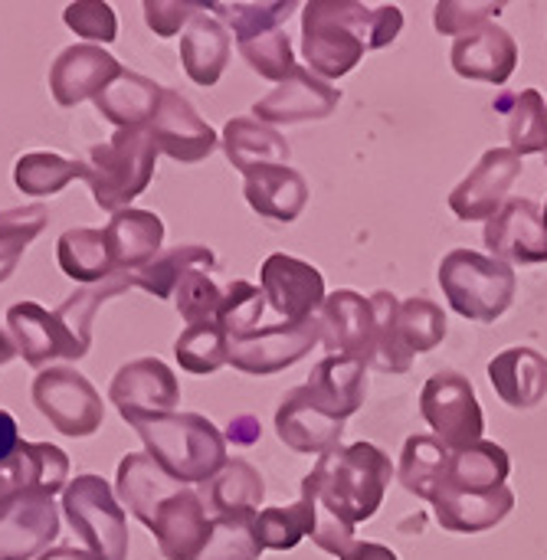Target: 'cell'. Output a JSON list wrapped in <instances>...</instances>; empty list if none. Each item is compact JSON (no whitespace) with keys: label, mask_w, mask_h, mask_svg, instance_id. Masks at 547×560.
<instances>
[{"label":"cell","mask_w":547,"mask_h":560,"mask_svg":"<svg viewBox=\"0 0 547 560\" xmlns=\"http://www.w3.org/2000/svg\"><path fill=\"white\" fill-rule=\"evenodd\" d=\"M391 476L394 466L384 450H377L374 443H351L318 456L302 486L315 495L322 512L348 528H358L381 512Z\"/></svg>","instance_id":"cell-1"},{"label":"cell","mask_w":547,"mask_h":560,"mask_svg":"<svg viewBox=\"0 0 547 560\" xmlns=\"http://www.w3.org/2000/svg\"><path fill=\"white\" fill-rule=\"evenodd\" d=\"M148 456L181 486H207L230 459L223 433L200 413H148L128 417Z\"/></svg>","instance_id":"cell-2"},{"label":"cell","mask_w":547,"mask_h":560,"mask_svg":"<svg viewBox=\"0 0 547 560\" xmlns=\"http://www.w3.org/2000/svg\"><path fill=\"white\" fill-rule=\"evenodd\" d=\"M374 10L354 0H312L302 13V56L318 79L348 75L371 49Z\"/></svg>","instance_id":"cell-3"},{"label":"cell","mask_w":547,"mask_h":560,"mask_svg":"<svg viewBox=\"0 0 547 560\" xmlns=\"http://www.w3.org/2000/svg\"><path fill=\"white\" fill-rule=\"evenodd\" d=\"M158 148L148 128H118L105 144H95L85 158V184L95 207L112 217L128 210V203L151 184Z\"/></svg>","instance_id":"cell-4"},{"label":"cell","mask_w":547,"mask_h":560,"mask_svg":"<svg viewBox=\"0 0 547 560\" xmlns=\"http://www.w3.org/2000/svg\"><path fill=\"white\" fill-rule=\"evenodd\" d=\"M440 289L456 315L492 325L512 308L519 276L502 259L476 249H450L440 262Z\"/></svg>","instance_id":"cell-5"},{"label":"cell","mask_w":547,"mask_h":560,"mask_svg":"<svg viewBox=\"0 0 547 560\" xmlns=\"http://www.w3.org/2000/svg\"><path fill=\"white\" fill-rule=\"evenodd\" d=\"M62 512L92 560L128 558V518L102 476H75L62 492Z\"/></svg>","instance_id":"cell-6"},{"label":"cell","mask_w":547,"mask_h":560,"mask_svg":"<svg viewBox=\"0 0 547 560\" xmlns=\"http://www.w3.org/2000/svg\"><path fill=\"white\" fill-rule=\"evenodd\" d=\"M420 413L446 450H466L482 443L486 417L479 397L459 371H440L427 381L420 394Z\"/></svg>","instance_id":"cell-7"},{"label":"cell","mask_w":547,"mask_h":560,"mask_svg":"<svg viewBox=\"0 0 547 560\" xmlns=\"http://www.w3.org/2000/svg\"><path fill=\"white\" fill-rule=\"evenodd\" d=\"M36 410L62 436H92L102 427L105 407L98 390L72 368H43L33 381Z\"/></svg>","instance_id":"cell-8"},{"label":"cell","mask_w":547,"mask_h":560,"mask_svg":"<svg viewBox=\"0 0 547 560\" xmlns=\"http://www.w3.org/2000/svg\"><path fill=\"white\" fill-rule=\"evenodd\" d=\"M259 285L266 305L286 318V325H305L325 305V276L295 256L272 253L259 269Z\"/></svg>","instance_id":"cell-9"},{"label":"cell","mask_w":547,"mask_h":560,"mask_svg":"<svg viewBox=\"0 0 547 560\" xmlns=\"http://www.w3.org/2000/svg\"><path fill=\"white\" fill-rule=\"evenodd\" d=\"M522 158L512 148H489L476 167L453 187L450 210L466 223L492 220L505 207V194L522 177Z\"/></svg>","instance_id":"cell-10"},{"label":"cell","mask_w":547,"mask_h":560,"mask_svg":"<svg viewBox=\"0 0 547 560\" xmlns=\"http://www.w3.org/2000/svg\"><path fill=\"white\" fill-rule=\"evenodd\" d=\"M318 341H322L318 318L305 325H269L249 338L230 341V364L243 374L269 377L299 364Z\"/></svg>","instance_id":"cell-11"},{"label":"cell","mask_w":547,"mask_h":560,"mask_svg":"<svg viewBox=\"0 0 547 560\" xmlns=\"http://www.w3.org/2000/svg\"><path fill=\"white\" fill-rule=\"evenodd\" d=\"M318 328L328 358H351L361 364L371 361L377 345V315L371 299L351 289L331 292L318 312Z\"/></svg>","instance_id":"cell-12"},{"label":"cell","mask_w":547,"mask_h":560,"mask_svg":"<svg viewBox=\"0 0 547 560\" xmlns=\"http://www.w3.org/2000/svg\"><path fill=\"white\" fill-rule=\"evenodd\" d=\"M148 135H151L158 154H167V158H174L181 164H197V161L210 158L213 148L220 144L217 141V131L174 89H164L161 92L158 112L148 121Z\"/></svg>","instance_id":"cell-13"},{"label":"cell","mask_w":547,"mask_h":560,"mask_svg":"<svg viewBox=\"0 0 547 560\" xmlns=\"http://www.w3.org/2000/svg\"><path fill=\"white\" fill-rule=\"evenodd\" d=\"M7 328L13 335V345L20 351V358L30 368H46L56 358L66 361H79L89 354V348L79 345V338L62 325V318L56 312H46L36 302H16L7 312Z\"/></svg>","instance_id":"cell-14"},{"label":"cell","mask_w":547,"mask_h":560,"mask_svg":"<svg viewBox=\"0 0 547 560\" xmlns=\"http://www.w3.org/2000/svg\"><path fill=\"white\" fill-rule=\"evenodd\" d=\"M108 400L118 407L121 420L148 413H174L181 404V384L174 371L158 358H138L112 377Z\"/></svg>","instance_id":"cell-15"},{"label":"cell","mask_w":547,"mask_h":560,"mask_svg":"<svg viewBox=\"0 0 547 560\" xmlns=\"http://www.w3.org/2000/svg\"><path fill=\"white\" fill-rule=\"evenodd\" d=\"M341 102V92L318 79L312 69H295L292 79L276 85L266 98L253 105V118L263 125H302V121H318L328 118Z\"/></svg>","instance_id":"cell-16"},{"label":"cell","mask_w":547,"mask_h":560,"mask_svg":"<svg viewBox=\"0 0 547 560\" xmlns=\"http://www.w3.org/2000/svg\"><path fill=\"white\" fill-rule=\"evenodd\" d=\"M121 72L125 69L118 66V59L108 56L102 46L79 43L56 56V62L49 69V92H53L56 105L72 108L85 98L95 102V95H102V89L112 85Z\"/></svg>","instance_id":"cell-17"},{"label":"cell","mask_w":547,"mask_h":560,"mask_svg":"<svg viewBox=\"0 0 547 560\" xmlns=\"http://www.w3.org/2000/svg\"><path fill=\"white\" fill-rule=\"evenodd\" d=\"M486 246L492 259L515 262V266H538L547 262V233L542 210L535 200H509L489 223H486Z\"/></svg>","instance_id":"cell-18"},{"label":"cell","mask_w":547,"mask_h":560,"mask_svg":"<svg viewBox=\"0 0 547 560\" xmlns=\"http://www.w3.org/2000/svg\"><path fill=\"white\" fill-rule=\"evenodd\" d=\"M69 456L49 443H20V450L0 463V512L20 502L23 495L66 492Z\"/></svg>","instance_id":"cell-19"},{"label":"cell","mask_w":547,"mask_h":560,"mask_svg":"<svg viewBox=\"0 0 547 560\" xmlns=\"http://www.w3.org/2000/svg\"><path fill=\"white\" fill-rule=\"evenodd\" d=\"M276 433L279 440L295 450V453H315L325 456L341 446L345 436V420L331 417L312 394L309 387H295L286 394V400L276 410Z\"/></svg>","instance_id":"cell-20"},{"label":"cell","mask_w":547,"mask_h":560,"mask_svg":"<svg viewBox=\"0 0 547 560\" xmlns=\"http://www.w3.org/2000/svg\"><path fill=\"white\" fill-rule=\"evenodd\" d=\"M450 62H453L456 75H463V79L505 85L519 66V43L505 26L482 23L453 43Z\"/></svg>","instance_id":"cell-21"},{"label":"cell","mask_w":547,"mask_h":560,"mask_svg":"<svg viewBox=\"0 0 547 560\" xmlns=\"http://www.w3.org/2000/svg\"><path fill=\"white\" fill-rule=\"evenodd\" d=\"M210 528H213V518L207 515L200 492L181 489L158 509L148 532L154 535L158 551L167 560H197L210 538Z\"/></svg>","instance_id":"cell-22"},{"label":"cell","mask_w":547,"mask_h":560,"mask_svg":"<svg viewBox=\"0 0 547 560\" xmlns=\"http://www.w3.org/2000/svg\"><path fill=\"white\" fill-rule=\"evenodd\" d=\"M59 535V509L53 495L33 492L0 512V560H30L49 551Z\"/></svg>","instance_id":"cell-23"},{"label":"cell","mask_w":547,"mask_h":560,"mask_svg":"<svg viewBox=\"0 0 547 560\" xmlns=\"http://www.w3.org/2000/svg\"><path fill=\"white\" fill-rule=\"evenodd\" d=\"M489 381L512 410H535L547 397V358L535 348H509L489 361Z\"/></svg>","instance_id":"cell-24"},{"label":"cell","mask_w":547,"mask_h":560,"mask_svg":"<svg viewBox=\"0 0 547 560\" xmlns=\"http://www.w3.org/2000/svg\"><path fill=\"white\" fill-rule=\"evenodd\" d=\"M515 509V492L509 486L496 492H453L443 489L433 502L437 522L443 532L453 535H482L496 525H502Z\"/></svg>","instance_id":"cell-25"},{"label":"cell","mask_w":547,"mask_h":560,"mask_svg":"<svg viewBox=\"0 0 547 560\" xmlns=\"http://www.w3.org/2000/svg\"><path fill=\"white\" fill-rule=\"evenodd\" d=\"M115 489H118V499L125 502V509L144 525L151 528L158 509L177 495L184 486L177 479H171L148 453H128L121 463H118V479H115Z\"/></svg>","instance_id":"cell-26"},{"label":"cell","mask_w":547,"mask_h":560,"mask_svg":"<svg viewBox=\"0 0 547 560\" xmlns=\"http://www.w3.org/2000/svg\"><path fill=\"white\" fill-rule=\"evenodd\" d=\"M243 194H246V203L259 217L276 220V223H295L309 203V184L289 164L259 167V171L246 174Z\"/></svg>","instance_id":"cell-27"},{"label":"cell","mask_w":547,"mask_h":560,"mask_svg":"<svg viewBox=\"0 0 547 560\" xmlns=\"http://www.w3.org/2000/svg\"><path fill=\"white\" fill-rule=\"evenodd\" d=\"M102 233L118 272L144 269L164 243V223L158 213L148 210H121L112 217V223Z\"/></svg>","instance_id":"cell-28"},{"label":"cell","mask_w":547,"mask_h":560,"mask_svg":"<svg viewBox=\"0 0 547 560\" xmlns=\"http://www.w3.org/2000/svg\"><path fill=\"white\" fill-rule=\"evenodd\" d=\"M368 364L351 361V358H325L315 364L309 377V394L338 420L354 417L364 407L368 397V381H364Z\"/></svg>","instance_id":"cell-29"},{"label":"cell","mask_w":547,"mask_h":560,"mask_svg":"<svg viewBox=\"0 0 547 560\" xmlns=\"http://www.w3.org/2000/svg\"><path fill=\"white\" fill-rule=\"evenodd\" d=\"M223 151L236 171L253 174L259 167L289 164V141L279 135V128L263 125L256 118H230L223 128Z\"/></svg>","instance_id":"cell-30"},{"label":"cell","mask_w":547,"mask_h":560,"mask_svg":"<svg viewBox=\"0 0 547 560\" xmlns=\"http://www.w3.org/2000/svg\"><path fill=\"white\" fill-rule=\"evenodd\" d=\"M210 518H230V515H259V505L266 499V482L263 476L243 463L230 459L200 492Z\"/></svg>","instance_id":"cell-31"},{"label":"cell","mask_w":547,"mask_h":560,"mask_svg":"<svg viewBox=\"0 0 547 560\" xmlns=\"http://www.w3.org/2000/svg\"><path fill=\"white\" fill-rule=\"evenodd\" d=\"M181 62L184 72L197 82V85H213L226 62H230V33L217 16L197 13L187 26V33L181 36Z\"/></svg>","instance_id":"cell-32"},{"label":"cell","mask_w":547,"mask_h":560,"mask_svg":"<svg viewBox=\"0 0 547 560\" xmlns=\"http://www.w3.org/2000/svg\"><path fill=\"white\" fill-rule=\"evenodd\" d=\"M450 463H453V450H446L437 436H410L400 453L397 479L410 495L433 505L446 489Z\"/></svg>","instance_id":"cell-33"},{"label":"cell","mask_w":547,"mask_h":560,"mask_svg":"<svg viewBox=\"0 0 547 560\" xmlns=\"http://www.w3.org/2000/svg\"><path fill=\"white\" fill-rule=\"evenodd\" d=\"M161 92L164 89L158 82L138 72H121L112 85L102 89V95H95V108L118 128H148L158 112Z\"/></svg>","instance_id":"cell-34"},{"label":"cell","mask_w":547,"mask_h":560,"mask_svg":"<svg viewBox=\"0 0 547 560\" xmlns=\"http://www.w3.org/2000/svg\"><path fill=\"white\" fill-rule=\"evenodd\" d=\"M509 472H512L509 453L499 443L482 440L476 446L453 453L446 489H453V492H496L505 486Z\"/></svg>","instance_id":"cell-35"},{"label":"cell","mask_w":547,"mask_h":560,"mask_svg":"<svg viewBox=\"0 0 547 560\" xmlns=\"http://www.w3.org/2000/svg\"><path fill=\"white\" fill-rule=\"evenodd\" d=\"M56 259L69 279L85 285L105 282L108 276L118 272L102 230H66L56 243Z\"/></svg>","instance_id":"cell-36"},{"label":"cell","mask_w":547,"mask_h":560,"mask_svg":"<svg viewBox=\"0 0 547 560\" xmlns=\"http://www.w3.org/2000/svg\"><path fill=\"white\" fill-rule=\"evenodd\" d=\"M263 551H292L315 532V495L302 489V499L289 509H263L253 522Z\"/></svg>","instance_id":"cell-37"},{"label":"cell","mask_w":547,"mask_h":560,"mask_svg":"<svg viewBox=\"0 0 547 560\" xmlns=\"http://www.w3.org/2000/svg\"><path fill=\"white\" fill-rule=\"evenodd\" d=\"M217 266V256L213 249L207 246H174L167 253H158L144 269L131 272L135 285L151 292L154 299H171L181 285V279L194 269H213Z\"/></svg>","instance_id":"cell-38"},{"label":"cell","mask_w":547,"mask_h":560,"mask_svg":"<svg viewBox=\"0 0 547 560\" xmlns=\"http://www.w3.org/2000/svg\"><path fill=\"white\" fill-rule=\"evenodd\" d=\"M496 108L509 118V144L519 158L547 154V102L538 89L505 95L496 102Z\"/></svg>","instance_id":"cell-39"},{"label":"cell","mask_w":547,"mask_h":560,"mask_svg":"<svg viewBox=\"0 0 547 560\" xmlns=\"http://www.w3.org/2000/svg\"><path fill=\"white\" fill-rule=\"evenodd\" d=\"M85 177V161H66L59 154H46V151H33L23 154L13 164V184L26 194V197H49L59 194L69 180Z\"/></svg>","instance_id":"cell-40"},{"label":"cell","mask_w":547,"mask_h":560,"mask_svg":"<svg viewBox=\"0 0 547 560\" xmlns=\"http://www.w3.org/2000/svg\"><path fill=\"white\" fill-rule=\"evenodd\" d=\"M371 305H374V315H377V345H374V354H371L368 368H374L381 374H407L410 364H414V354L404 348L400 331H397L400 299L394 292H374Z\"/></svg>","instance_id":"cell-41"},{"label":"cell","mask_w":547,"mask_h":560,"mask_svg":"<svg viewBox=\"0 0 547 560\" xmlns=\"http://www.w3.org/2000/svg\"><path fill=\"white\" fill-rule=\"evenodd\" d=\"M397 331H400V341H404V348L410 354H427V351L443 345V338H446V315L427 295H414V299L400 302Z\"/></svg>","instance_id":"cell-42"},{"label":"cell","mask_w":547,"mask_h":560,"mask_svg":"<svg viewBox=\"0 0 547 560\" xmlns=\"http://www.w3.org/2000/svg\"><path fill=\"white\" fill-rule=\"evenodd\" d=\"M46 220H49V210L43 203L0 210V282L16 272L23 249L43 233Z\"/></svg>","instance_id":"cell-43"},{"label":"cell","mask_w":547,"mask_h":560,"mask_svg":"<svg viewBox=\"0 0 547 560\" xmlns=\"http://www.w3.org/2000/svg\"><path fill=\"white\" fill-rule=\"evenodd\" d=\"M174 354L184 371L190 374H213L223 364H230V341L217 322L207 325H190L184 335L174 341Z\"/></svg>","instance_id":"cell-44"},{"label":"cell","mask_w":547,"mask_h":560,"mask_svg":"<svg viewBox=\"0 0 547 560\" xmlns=\"http://www.w3.org/2000/svg\"><path fill=\"white\" fill-rule=\"evenodd\" d=\"M266 299H263V289L249 285V282H230L223 289V302H220V312H217V325L223 328L226 341H240V338H249L256 335L263 325V312H266Z\"/></svg>","instance_id":"cell-45"},{"label":"cell","mask_w":547,"mask_h":560,"mask_svg":"<svg viewBox=\"0 0 547 560\" xmlns=\"http://www.w3.org/2000/svg\"><path fill=\"white\" fill-rule=\"evenodd\" d=\"M256 515H230V518H213L210 538L197 560H259L263 545L256 541L253 532Z\"/></svg>","instance_id":"cell-46"},{"label":"cell","mask_w":547,"mask_h":560,"mask_svg":"<svg viewBox=\"0 0 547 560\" xmlns=\"http://www.w3.org/2000/svg\"><path fill=\"white\" fill-rule=\"evenodd\" d=\"M210 10H220V16L233 26L240 43H249L256 36L282 30V23L295 10V3L292 0H276V3H210Z\"/></svg>","instance_id":"cell-47"},{"label":"cell","mask_w":547,"mask_h":560,"mask_svg":"<svg viewBox=\"0 0 547 560\" xmlns=\"http://www.w3.org/2000/svg\"><path fill=\"white\" fill-rule=\"evenodd\" d=\"M240 52L243 59L249 62L253 72H259L263 79L269 82H286L295 75L299 62H295V52H292V39L286 30H272L266 36H256L249 43H240Z\"/></svg>","instance_id":"cell-48"},{"label":"cell","mask_w":547,"mask_h":560,"mask_svg":"<svg viewBox=\"0 0 547 560\" xmlns=\"http://www.w3.org/2000/svg\"><path fill=\"white\" fill-rule=\"evenodd\" d=\"M174 305L181 312V318L190 325H207L217 322L220 302H223V289H217V282L207 276V269H194L181 279L177 292H174Z\"/></svg>","instance_id":"cell-49"},{"label":"cell","mask_w":547,"mask_h":560,"mask_svg":"<svg viewBox=\"0 0 547 560\" xmlns=\"http://www.w3.org/2000/svg\"><path fill=\"white\" fill-rule=\"evenodd\" d=\"M502 13V3L496 0H440L433 10V23L443 36H463L482 23H492V16Z\"/></svg>","instance_id":"cell-50"},{"label":"cell","mask_w":547,"mask_h":560,"mask_svg":"<svg viewBox=\"0 0 547 560\" xmlns=\"http://www.w3.org/2000/svg\"><path fill=\"white\" fill-rule=\"evenodd\" d=\"M66 26L82 36V39H95V43H112L115 39V13L108 3L102 0H79V3H69L66 13H62Z\"/></svg>","instance_id":"cell-51"},{"label":"cell","mask_w":547,"mask_h":560,"mask_svg":"<svg viewBox=\"0 0 547 560\" xmlns=\"http://www.w3.org/2000/svg\"><path fill=\"white\" fill-rule=\"evenodd\" d=\"M200 10H207V3H181V0H144V20L158 36H174L181 30V23L194 20Z\"/></svg>","instance_id":"cell-52"},{"label":"cell","mask_w":547,"mask_h":560,"mask_svg":"<svg viewBox=\"0 0 547 560\" xmlns=\"http://www.w3.org/2000/svg\"><path fill=\"white\" fill-rule=\"evenodd\" d=\"M404 30V13L394 3L374 7V26H371V49H384L391 46Z\"/></svg>","instance_id":"cell-53"},{"label":"cell","mask_w":547,"mask_h":560,"mask_svg":"<svg viewBox=\"0 0 547 560\" xmlns=\"http://www.w3.org/2000/svg\"><path fill=\"white\" fill-rule=\"evenodd\" d=\"M20 450V430H16V420L0 410V463H7L13 453Z\"/></svg>","instance_id":"cell-54"},{"label":"cell","mask_w":547,"mask_h":560,"mask_svg":"<svg viewBox=\"0 0 547 560\" xmlns=\"http://www.w3.org/2000/svg\"><path fill=\"white\" fill-rule=\"evenodd\" d=\"M338 560H400L391 548L374 545V541H354Z\"/></svg>","instance_id":"cell-55"},{"label":"cell","mask_w":547,"mask_h":560,"mask_svg":"<svg viewBox=\"0 0 547 560\" xmlns=\"http://www.w3.org/2000/svg\"><path fill=\"white\" fill-rule=\"evenodd\" d=\"M259 420L256 417H236L233 423H230V430H226V436L233 440V443H240V446H253L256 440H259Z\"/></svg>","instance_id":"cell-56"},{"label":"cell","mask_w":547,"mask_h":560,"mask_svg":"<svg viewBox=\"0 0 547 560\" xmlns=\"http://www.w3.org/2000/svg\"><path fill=\"white\" fill-rule=\"evenodd\" d=\"M36 560H92L89 551H79V548H69V545H62V548H49V551H43Z\"/></svg>","instance_id":"cell-57"},{"label":"cell","mask_w":547,"mask_h":560,"mask_svg":"<svg viewBox=\"0 0 547 560\" xmlns=\"http://www.w3.org/2000/svg\"><path fill=\"white\" fill-rule=\"evenodd\" d=\"M16 354H20V351H16V345H13V338L0 328V368H3V364H10Z\"/></svg>","instance_id":"cell-58"}]
</instances>
